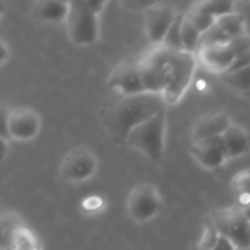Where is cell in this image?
<instances>
[{
  "label": "cell",
  "mask_w": 250,
  "mask_h": 250,
  "mask_svg": "<svg viewBox=\"0 0 250 250\" xmlns=\"http://www.w3.org/2000/svg\"><path fill=\"white\" fill-rule=\"evenodd\" d=\"M165 107V99L156 93L119 95L103 109V125L112 137L126 141L134 127L164 111Z\"/></svg>",
  "instance_id": "cell-2"
},
{
  "label": "cell",
  "mask_w": 250,
  "mask_h": 250,
  "mask_svg": "<svg viewBox=\"0 0 250 250\" xmlns=\"http://www.w3.org/2000/svg\"><path fill=\"white\" fill-rule=\"evenodd\" d=\"M203 65L212 72L225 73L229 68L234 60V54L227 44L207 46L198 50Z\"/></svg>",
  "instance_id": "cell-13"
},
{
  "label": "cell",
  "mask_w": 250,
  "mask_h": 250,
  "mask_svg": "<svg viewBox=\"0 0 250 250\" xmlns=\"http://www.w3.org/2000/svg\"><path fill=\"white\" fill-rule=\"evenodd\" d=\"M66 28L71 41L78 45H90L97 41L99 24L97 15L92 11L87 1H70V9L66 17Z\"/></svg>",
  "instance_id": "cell-5"
},
{
  "label": "cell",
  "mask_w": 250,
  "mask_h": 250,
  "mask_svg": "<svg viewBox=\"0 0 250 250\" xmlns=\"http://www.w3.org/2000/svg\"><path fill=\"white\" fill-rule=\"evenodd\" d=\"M221 80L231 89L242 94H250V66L234 72L222 73Z\"/></svg>",
  "instance_id": "cell-16"
},
{
  "label": "cell",
  "mask_w": 250,
  "mask_h": 250,
  "mask_svg": "<svg viewBox=\"0 0 250 250\" xmlns=\"http://www.w3.org/2000/svg\"><path fill=\"white\" fill-rule=\"evenodd\" d=\"M200 37H202V32L186 15H183L182 24H181V38H182L185 50L194 54V51L199 48Z\"/></svg>",
  "instance_id": "cell-19"
},
{
  "label": "cell",
  "mask_w": 250,
  "mask_h": 250,
  "mask_svg": "<svg viewBox=\"0 0 250 250\" xmlns=\"http://www.w3.org/2000/svg\"><path fill=\"white\" fill-rule=\"evenodd\" d=\"M166 129V110L134 127L126 142L151 161H159L164 153V137Z\"/></svg>",
  "instance_id": "cell-3"
},
{
  "label": "cell",
  "mask_w": 250,
  "mask_h": 250,
  "mask_svg": "<svg viewBox=\"0 0 250 250\" xmlns=\"http://www.w3.org/2000/svg\"><path fill=\"white\" fill-rule=\"evenodd\" d=\"M0 51H1V56H0V62L4 63L5 61L7 60V56H9V54H7V46H6V44H5L4 41L0 42Z\"/></svg>",
  "instance_id": "cell-31"
},
{
  "label": "cell",
  "mask_w": 250,
  "mask_h": 250,
  "mask_svg": "<svg viewBox=\"0 0 250 250\" xmlns=\"http://www.w3.org/2000/svg\"><path fill=\"white\" fill-rule=\"evenodd\" d=\"M70 1L61 0H42L34 4L33 14L42 21L60 22L67 17Z\"/></svg>",
  "instance_id": "cell-15"
},
{
  "label": "cell",
  "mask_w": 250,
  "mask_h": 250,
  "mask_svg": "<svg viewBox=\"0 0 250 250\" xmlns=\"http://www.w3.org/2000/svg\"><path fill=\"white\" fill-rule=\"evenodd\" d=\"M194 250H203V249L195 247ZM209 250H236V248H234V246L231 243V242L229 241V239L225 238V237H222V236H220V239H219V243H217V246L215 247V248L209 249Z\"/></svg>",
  "instance_id": "cell-28"
},
{
  "label": "cell",
  "mask_w": 250,
  "mask_h": 250,
  "mask_svg": "<svg viewBox=\"0 0 250 250\" xmlns=\"http://www.w3.org/2000/svg\"><path fill=\"white\" fill-rule=\"evenodd\" d=\"M231 120L226 112H214L202 117L193 128V142L212 137H221L231 126Z\"/></svg>",
  "instance_id": "cell-12"
},
{
  "label": "cell",
  "mask_w": 250,
  "mask_h": 250,
  "mask_svg": "<svg viewBox=\"0 0 250 250\" xmlns=\"http://www.w3.org/2000/svg\"><path fill=\"white\" fill-rule=\"evenodd\" d=\"M7 115H9V112H6V110L2 107L1 109V129H0V133H1L0 138H2V139H10L9 128H7Z\"/></svg>",
  "instance_id": "cell-29"
},
{
  "label": "cell",
  "mask_w": 250,
  "mask_h": 250,
  "mask_svg": "<svg viewBox=\"0 0 250 250\" xmlns=\"http://www.w3.org/2000/svg\"><path fill=\"white\" fill-rule=\"evenodd\" d=\"M107 85L111 89H116L120 95H133L146 92L142 82L141 59L133 56L124 59L115 67Z\"/></svg>",
  "instance_id": "cell-7"
},
{
  "label": "cell",
  "mask_w": 250,
  "mask_h": 250,
  "mask_svg": "<svg viewBox=\"0 0 250 250\" xmlns=\"http://www.w3.org/2000/svg\"><path fill=\"white\" fill-rule=\"evenodd\" d=\"M249 243H250V225H249Z\"/></svg>",
  "instance_id": "cell-33"
},
{
  "label": "cell",
  "mask_w": 250,
  "mask_h": 250,
  "mask_svg": "<svg viewBox=\"0 0 250 250\" xmlns=\"http://www.w3.org/2000/svg\"><path fill=\"white\" fill-rule=\"evenodd\" d=\"M229 42V36L220 28L216 24V22L214 23V26L210 27L207 32L202 33L199 41V49L207 48V46H212V45H220V44H227Z\"/></svg>",
  "instance_id": "cell-22"
},
{
  "label": "cell",
  "mask_w": 250,
  "mask_h": 250,
  "mask_svg": "<svg viewBox=\"0 0 250 250\" xmlns=\"http://www.w3.org/2000/svg\"><path fill=\"white\" fill-rule=\"evenodd\" d=\"M178 14L168 5H153L146 12V31L153 45H160Z\"/></svg>",
  "instance_id": "cell-10"
},
{
  "label": "cell",
  "mask_w": 250,
  "mask_h": 250,
  "mask_svg": "<svg viewBox=\"0 0 250 250\" xmlns=\"http://www.w3.org/2000/svg\"><path fill=\"white\" fill-rule=\"evenodd\" d=\"M233 188L242 208L250 204V171H243L234 177Z\"/></svg>",
  "instance_id": "cell-21"
},
{
  "label": "cell",
  "mask_w": 250,
  "mask_h": 250,
  "mask_svg": "<svg viewBox=\"0 0 250 250\" xmlns=\"http://www.w3.org/2000/svg\"><path fill=\"white\" fill-rule=\"evenodd\" d=\"M186 16L194 23V26L197 27L202 33H204V32H207L210 27L214 26L215 21H216L215 17L204 14V12L198 11V10L193 9V7L186 14Z\"/></svg>",
  "instance_id": "cell-24"
},
{
  "label": "cell",
  "mask_w": 250,
  "mask_h": 250,
  "mask_svg": "<svg viewBox=\"0 0 250 250\" xmlns=\"http://www.w3.org/2000/svg\"><path fill=\"white\" fill-rule=\"evenodd\" d=\"M141 59L146 92L161 94L166 104H176L185 94L195 70V56L186 50L153 45Z\"/></svg>",
  "instance_id": "cell-1"
},
{
  "label": "cell",
  "mask_w": 250,
  "mask_h": 250,
  "mask_svg": "<svg viewBox=\"0 0 250 250\" xmlns=\"http://www.w3.org/2000/svg\"><path fill=\"white\" fill-rule=\"evenodd\" d=\"M243 210H244V214H246L247 219H248L249 222H250V204L246 205V207H243Z\"/></svg>",
  "instance_id": "cell-32"
},
{
  "label": "cell",
  "mask_w": 250,
  "mask_h": 250,
  "mask_svg": "<svg viewBox=\"0 0 250 250\" xmlns=\"http://www.w3.org/2000/svg\"><path fill=\"white\" fill-rule=\"evenodd\" d=\"M249 66H250V49L248 51H246V53L236 56V59L233 60L232 65L229 66V68L227 70V72H225V73L234 72V71L242 70V68L249 67Z\"/></svg>",
  "instance_id": "cell-27"
},
{
  "label": "cell",
  "mask_w": 250,
  "mask_h": 250,
  "mask_svg": "<svg viewBox=\"0 0 250 250\" xmlns=\"http://www.w3.org/2000/svg\"><path fill=\"white\" fill-rule=\"evenodd\" d=\"M7 128L10 139L29 141L38 134L41 119L29 107H16L7 115Z\"/></svg>",
  "instance_id": "cell-9"
},
{
  "label": "cell",
  "mask_w": 250,
  "mask_h": 250,
  "mask_svg": "<svg viewBox=\"0 0 250 250\" xmlns=\"http://www.w3.org/2000/svg\"><path fill=\"white\" fill-rule=\"evenodd\" d=\"M220 236L229 239L236 249H249V220L241 205L212 212L211 219Z\"/></svg>",
  "instance_id": "cell-4"
},
{
  "label": "cell",
  "mask_w": 250,
  "mask_h": 250,
  "mask_svg": "<svg viewBox=\"0 0 250 250\" xmlns=\"http://www.w3.org/2000/svg\"><path fill=\"white\" fill-rule=\"evenodd\" d=\"M220 239V233L219 231L216 229L215 225L212 224V221L210 220L209 224L205 226V231L203 233L202 239H200L199 244H198V248L203 249V250H209L215 248L219 243Z\"/></svg>",
  "instance_id": "cell-25"
},
{
  "label": "cell",
  "mask_w": 250,
  "mask_h": 250,
  "mask_svg": "<svg viewBox=\"0 0 250 250\" xmlns=\"http://www.w3.org/2000/svg\"><path fill=\"white\" fill-rule=\"evenodd\" d=\"M221 137L226 149L227 159L238 158L249 149L250 138L248 132L238 125H231Z\"/></svg>",
  "instance_id": "cell-14"
},
{
  "label": "cell",
  "mask_w": 250,
  "mask_h": 250,
  "mask_svg": "<svg viewBox=\"0 0 250 250\" xmlns=\"http://www.w3.org/2000/svg\"><path fill=\"white\" fill-rule=\"evenodd\" d=\"M88 5H89V7L92 9V11L94 12L95 15L98 16V14H100L103 10V7L105 6V1H103V0H90V1H87Z\"/></svg>",
  "instance_id": "cell-30"
},
{
  "label": "cell",
  "mask_w": 250,
  "mask_h": 250,
  "mask_svg": "<svg viewBox=\"0 0 250 250\" xmlns=\"http://www.w3.org/2000/svg\"><path fill=\"white\" fill-rule=\"evenodd\" d=\"M227 45L231 49L232 53L234 54V56L241 55V54L246 53V51H248L250 49V36L246 33L243 34V36L236 37V38L231 39V41L227 43Z\"/></svg>",
  "instance_id": "cell-26"
},
{
  "label": "cell",
  "mask_w": 250,
  "mask_h": 250,
  "mask_svg": "<svg viewBox=\"0 0 250 250\" xmlns=\"http://www.w3.org/2000/svg\"><path fill=\"white\" fill-rule=\"evenodd\" d=\"M190 154L203 167L209 170L220 167L227 159L222 137H212V138L193 142L190 146Z\"/></svg>",
  "instance_id": "cell-11"
},
{
  "label": "cell",
  "mask_w": 250,
  "mask_h": 250,
  "mask_svg": "<svg viewBox=\"0 0 250 250\" xmlns=\"http://www.w3.org/2000/svg\"><path fill=\"white\" fill-rule=\"evenodd\" d=\"M215 22L229 36V41L236 38V37L246 34L244 17L242 15L237 14V12H232V14H227L221 17H217Z\"/></svg>",
  "instance_id": "cell-17"
},
{
  "label": "cell",
  "mask_w": 250,
  "mask_h": 250,
  "mask_svg": "<svg viewBox=\"0 0 250 250\" xmlns=\"http://www.w3.org/2000/svg\"><path fill=\"white\" fill-rule=\"evenodd\" d=\"M97 170V158L89 149L77 146L63 158L60 175L63 180L81 182L88 180Z\"/></svg>",
  "instance_id": "cell-8"
},
{
  "label": "cell",
  "mask_w": 250,
  "mask_h": 250,
  "mask_svg": "<svg viewBox=\"0 0 250 250\" xmlns=\"http://www.w3.org/2000/svg\"><path fill=\"white\" fill-rule=\"evenodd\" d=\"M12 250H39L38 241L28 229L20 226L14 232Z\"/></svg>",
  "instance_id": "cell-20"
},
{
  "label": "cell",
  "mask_w": 250,
  "mask_h": 250,
  "mask_svg": "<svg viewBox=\"0 0 250 250\" xmlns=\"http://www.w3.org/2000/svg\"><path fill=\"white\" fill-rule=\"evenodd\" d=\"M193 9L217 19L224 15L234 12V2L231 0H205V1L197 2Z\"/></svg>",
  "instance_id": "cell-18"
},
{
  "label": "cell",
  "mask_w": 250,
  "mask_h": 250,
  "mask_svg": "<svg viewBox=\"0 0 250 250\" xmlns=\"http://www.w3.org/2000/svg\"><path fill=\"white\" fill-rule=\"evenodd\" d=\"M183 15H178L177 19L172 23L171 28L166 33L161 45L166 46L172 50H185L182 44V38H181V24H182Z\"/></svg>",
  "instance_id": "cell-23"
},
{
  "label": "cell",
  "mask_w": 250,
  "mask_h": 250,
  "mask_svg": "<svg viewBox=\"0 0 250 250\" xmlns=\"http://www.w3.org/2000/svg\"><path fill=\"white\" fill-rule=\"evenodd\" d=\"M161 200L158 189L149 183L137 185L127 199V211L138 222H144L155 216L160 210Z\"/></svg>",
  "instance_id": "cell-6"
}]
</instances>
